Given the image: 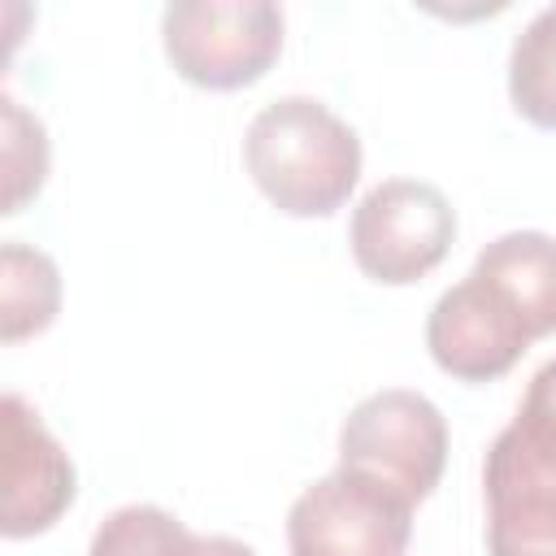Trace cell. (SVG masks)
Segmentation results:
<instances>
[{
	"mask_svg": "<svg viewBox=\"0 0 556 556\" xmlns=\"http://www.w3.org/2000/svg\"><path fill=\"white\" fill-rule=\"evenodd\" d=\"M243 165L274 208L291 217H326L361 178V139L330 104L313 96H278L248 122Z\"/></svg>",
	"mask_w": 556,
	"mask_h": 556,
	"instance_id": "6da1fadb",
	"label": "cell"
},
{
	"mask_svg": "<svg viewBox=\"0 0 556 556\" xmlns=\"http://www.w3.org/2000/svg\"><path fill=\"white\" fill-rule=\"evenodd\" d=\"M161 43L187 83L235 91L282 52V9L269 0H178L161 13Z\"/></svg>",
	"mask_w": 556,
	"mask_h": 556,
	"instance_id": "7a4b0ae2",
	"label": "cell"
},
{
	"mask_svg": "<svg viewBox=\"0 0 556 556\" xmlns=\"http://www.w3.org/2000/svg\"><path fill=\"white\" fill-rule=\"evenodd\" d=\"M413 500L365 469H330L287 513L291 556H404Z\"/></svg>",
	"mask_w": 556,
	"mask_h": 556,
	"instance_id": "3957f363",
	"label": "cell"
},
{
	"mask_svg": "<svg viewBox=\"0 0 556 556\" xmlns=\"http://www.w3.org/2000/svg\"><path fill=\"white\" fill-rule=\"evenodd\" d=\"M443 460L447 421L421 391H374L339 426V465L382 478L413 504H421L439 486Z\"/></svg>",
	"mask_w": 556,
	"mask_h": 556,
	"instance_id": "277c9868",
	"label": "cell"
},
{
	"mask_svg": "<svg viewBox=\"0 0 556 556\" xmlns=\"http://www.w3.org/2000/svg\"><path fill=\"white\" fill-rule=\"evenodd\" d=\"M352 256L356 265L387 287L417 282L430 274L452 239L456 213L434 182L421 178H382L352 208Z\"/></svg>",
	"mask_w": 556,
	"mask_h": 556,
	"instance_id": "5b68a950",
	"label": "cell"
},
{
	"mask_svg": "<svg viewBox=\"0 0 556 556\" xmlns=\"http://www.w3.org/2000/svg\"><path fill=\"white\" fill-rule=\"evenodd\" d=\"M491 556H556V452L504 426L482 460Z\"/></svg>",
	"mask_w": 556,
	"mask_h": 556,
	"instance_id": "8992f818",
	"label": "cell"
},
{
	"mask_svg": "<svg viewBox=\"0 0 556 556\" xmlns=\"http://www.w3.org/2000/svg\"><path fill=\"white\" fill-rule=\"evenodd\" d=\"M530 343L534 339L508 300L473 269L447 287L426 317V348L434 365L460 382H491L508 374Z\"/></svg>",
	"mask_w": 556,
	"mask_h": 556,
	"instance_id": "52a82bcc",
	"label": "cell"
},
{
	"mask_svg": "<svg viewBox=\"0 0 556 556\" xmlns=\"http://www.w3.org/2000/svg\"><path fill=\"white\" fill-rule=\"evenodd\" d=\"M0 430H4L0 530L9 539H26V534L48 530L70 508V500H74V460L65 456V447L48 434L39 413L17 391H9L0 400Z\"/></svg>",
	"mask_w": 556,
	"mask_h": 556,
	"instance_id": "ba28073f",
	"label": "cell"
},
{
	"mask_svg": "<svg viewBox=\"0 0 556 556\" xmlns=\"http://www.w3.org/2000/svg\"><path fill=\"white\" fill-rule=\"evenodd\" d=\"M473 274L508 300V308L521 317L530 339L556 334V239L552 235L508 230L478 252Z\"/></svg>",
	"mask_w": 556,
	"mask_h": 556,
	"instance_id": "9c48e42d",
	"label": "cell"
},
{
	"mask_svg": "<svg viewBox=\"0 0 556 556\" xmlns=\"http://www.w3.org/2000/svg\"><path fill=\"white\" fill-rule=\"evenodd\" d=\"M61 313V269L48 252L26 243L0 248V339L17 343L39 334Z\"/></svg>",
	"mask_w": 556,
	"mask_h": 556,
	"instance_id": "30bf717a",
	"label": "cell"
},
{
	"mask_svg": "<svg viewBox=\"0 0 556 556\" xmlns=\"http://www.w3.org/2000/svg\"><path fill=\"white\" fill-rule=\"evenodd\" d=\"M508 96L526 122L556 130V4L539 9L513 39Z\"/></svg>",
	"mask_w": 556,
	"mask_h": 556,
	"instance_id": "8fae6325",
	"label": "cell"
},
{
	"mask_svg": "<svg viewBox=\"0 0 556 556\" xmlns=\"http://www.w3.org/2000/svg\"><path fill=\"white\" fill-rule=\"evenodd\" d=\"M187 543L191 530L174 513L156 504H126L96 526L87 556H182Z\"/></svg>",
	"mask_w": 556,
	"mask_h": 556,
	"instance_id": "7c38bea8",
	"label": "cell"
},
{
	"mask_svg": "<svg viewBox=\"0 0 556 556\" xmlns=\"http://www.w3.org/2000/svg\"><path fill=\"white\" fill-rule=\"evenodd\" d=\"M4 117V213H17L48 178V135L13 96L0 100Z\"/></svg>",
	"mask_w": 556,
	"mask_h": 556,
	"instance_id": "4fadbf2b",
	"label": "cell"
},
{
	"mask_svg": "<svg viewBox=\"0 0 556 556\" xmlns=\"http://www.w3.org/2000/svg\"><path fill=\"white\" fill-rule=\"evenodd\" d=\"M513 426H521L530 439H539L543 447L556 452V356L543 361L526 387V400L513 417Z\"/></svg>",
	"mask_w": 556,
	"mask_h": 556,
	"instance_id": "5bb4252c",
	"label": "cell"
},
{
	"mask_svg": "<svg viewBox=\"0 0 556 556\" xmlns=\"http://www.w3.org/2000/svg\"><path fill=\"white\" fill-rule=\"evenodd\" d=\"M182 556H256V552L230 534H191Z\"/></svg>",
	"mask_w": 556,
	"mask_h": 556,
	"instance_id": "9a60e30c",
	"label": "cell"
}]
</instances>
